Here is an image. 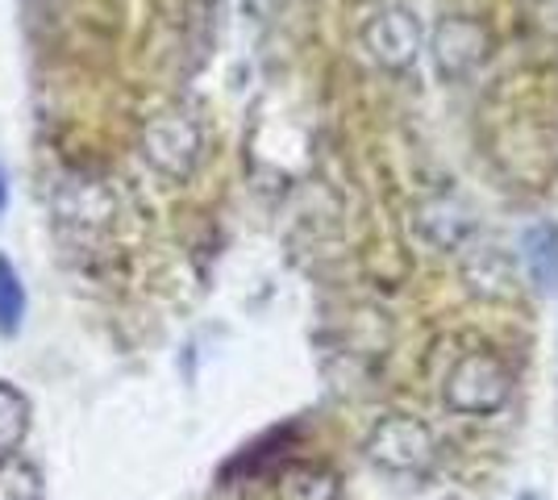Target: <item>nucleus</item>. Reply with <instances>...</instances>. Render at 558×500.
I'll list each match as a JSON object with an SVG mask.
<instances>
[{"mask_svg": "<svg viewBox=\"0 0 558 500\" xmlns=\"http://www.w3.org/2000/svg\"><path fill=\"white\" fill-rule=\"evenodd\" d=\"M255 463L271 500H350V479L338 463L322 454H304L296 434H279L246 454Z\"/></svg>", "mask_w": 558, "mask_h": 500, "instance_id": "nucleus-1", "label": "nucleus"}, {"mask_svg": "<svg viewBox=\"0 0 558 500\" xmlns=\"http://www.w3.org/2000/svg\"><path fill=\"white\" fill-rule=\"evenodd\" d=\"M142 155L146 163L163 175L184 180L192 163H196V130L184 118H159L146 125V138H142Z\"/></svg>", "mask_w": 558, "mask_h": 500, "instance_id": "nucleus-2", "label": "nucleus"}, {"mask_svg": "<svg viewBox=\"0 0 558 500\" xmlns=\"http://www.w3.org/2000/svg\"><path fill=\"white\" fill-rule=\"evenodd\" d=\"M29 417H34L29 397H25L17 383L0 380V459L17 454V447H22L25 434H29Z\"/></svg>", "mask_w": 558, "mask_h": 500, "instance_id": "nucleus-3", "label": "nucleus"}, {"mask_svg": "<svg viewBox=\"0 0 558 500\" xmlns=\"http://www.w3.org/2000/svg\"><path fill=\"white\" fill-rule=\"evenodd\" d=\"M25 326V284L9 255H0V333L13 338Z\"/></svg>", "mask_w": 558, "mask_h": 500, "instance_id": "nucleus-4", "label": "nucleus"}, {"mask_svg": "<svg viewBox=\"0 0 558 500\" xmlns=\"http://www.w3.org/2000/svg\"><path fill=\"white\" fill-rule=\"evenodd\" d=\"M0 500H43V476L29 459L22 454L0 459Z\"/></svg>", "mask_w": 558, "mask_h": 500, "instance_id": "nucleus-5", "label": "nucleus"}, {"mask_svg": "<svg viewBox=\"0 0 558 500\" xmlns=\"http://www.w3.org/2000/svg\"><path fill=\"white\" fill-rule=\"evenodd\" d=\"M525 246H530V271H534L537 288H555V280H558V230L555 225H537Z\"/></svg>", "mask_w": 558, "mask_h": 500, "instance_id": "nucleus-6", "label": "nucleus"}, {"mask_svg": "<svg viewBox=\"0 0 558 500\" xmlns=\"http://www.w3.org/2000/svg\"><path fill=\"white\" fill-rule=\"evenodd\" d=\"M9 214V171L0 163V217Z\"/></svg>", "mask_w": 558, "mask_h": 500, "instance_id": "nucleus-7", "label": "nucleus"}]
</instances>
